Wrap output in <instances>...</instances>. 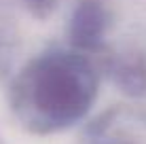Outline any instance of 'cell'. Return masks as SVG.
<instances>
[{
    "mask_svg": "<svg viewBox=\"0 0 146 144\" xmlns=\"http://www.w3.org/2000/svg\"><path fill=\"white\" fill-rule=\"evenodd\" d=\"M98 78L76 53L57 51L34 59L15 87L19 117L38 131L76 123L95 100Z\"/></svg>",
    "mask_w": 146,
    "mask_h": 144,
    "instance_id": "obj_1",
    "label": "cell"
}]
</instances>
